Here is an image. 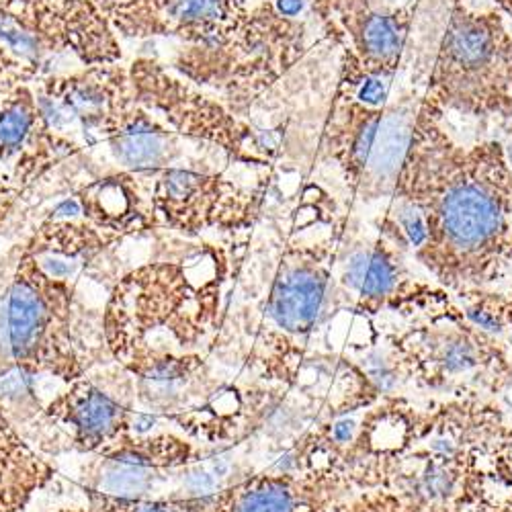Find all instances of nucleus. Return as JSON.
Here are the masks:
<instances>
[{
	"label": "nucleus",
	"instance_id": "1",
	"mask_svg": "<svg viewBox=\"0 0 512 512\" xmlns=\"http://www.w3.org/2000/svg\"><path fill=\"white\" fill-rule=\"evenodd\" d=\"M394 201L426 224L416 259L465 295L500 281L512 265V164L498 140L461 144L445 113L420 97Z\"/></svg>",
	"mask_w": 512,
	"mask_h": 512
},
{
	"label": "nucleus",
	"instance_id": "2",
	"mask_svg": "<svg viewBox=\"0 0 512 512\" xmlns=\"http://www.w3.org/2000/svg\"><path fill=\"white\" fill-rule=\"evenodd\" d=\"M177 248L117 277L101 308L109 361L138 377L164 363L213 355L236 275L234 244L175 236Z\"/></svg>",
	"mask_w": 512,
	"mask_h": 512
},
{
	"label": "nucleus",
	"instance_id": "3",
	"mask_svg": "<svg viewBox=\"0 0 512 512\" xmlns=\"http://www.w3.org/2000/svg\"><path fill=\"white\" fill-rule=\"evenodd\" d=\"M291 213L267 287L256 312L240 314L238 367L263 386L295 392L297 379L312 355V336L320 328L343 250L345 222L328 220L318 236L310 228L330 209L326 193L310 187Z\"/></svg>",
	"mask_w": 512,
	"mask_h": 512
},
{
	"label": "nucleus",
	"instance_id": "4",
	"mask_svg": "<svg viewBox=\"0 0 512 512\" xmlns=\"http://www.w3.org/2000/svg\"><path fill=\"white\" fill-rule=\"evenodd\" d=\"M308 52L306 21L283 15L273 0H256L216 37L179 44L168 66L248 119Z\"/></svg>",
	"mask_w": 512,
	"mask_h": 512
},
{
	"label": "nucleus",
	"instance_id": "5",
	"mask_svg": "<svg viewBox=\"0 0 512 512\" xmlns=\"http://www.w3.org/2000/svg\"><path fill=\"white\" fill-rule=\"evenodd\" d=\"M322 130V154L363 201L390 197L404 162L418 103H390L392 80L369 74L349 48Z\"/></svg>",
	"mask_w": 512,
	"mask_h": 512
},
{
	"label": "nucleus",
	"instance_id": "6",
	"mask_svg": "<svg viewBox=\"0 0 512 512\" xmlns=\"http://www.w3.org/2000/svg\"><path fill=\"white\" fill-rule=\"evenodd\" d=\"M78 281L39 267L19 244L5 291L9 365L23 377H54L62 386L109 363L105 347L87 340Z\"/></svg>",
	"mask_w": 512,
	"mask_h": 512
},
{
	"label": "nucleus",
	"instance_id": "7",
	"mask_svg": "<svg viewBox=\"0 0 512 512\" xmlns=\"http://www.w3.org/2000/svg\"><path fill=\"white\" fill-rule=\"evenodd\" d=\"M422 97L445 115L512 119V27L502 9L453 0Z\"/></svg>",
	"mask_w": 512,
	"mask_h": 512
},
{
	"label": "nucleus",
	"instance_id": "8",
	"mask_svg": "<svg viewBox=\"0 0 512 512\" xmlns=\"http://www.w3.org/2000/svg\"><path fill=\"white\" fill-rule=\"evenodd\" d=\"M138 175L158 234L199 240L254 230L263 218L273 170L254 183L213 164H181Z\"/></svg>",
	"mask_w": 512,
	"mask_h": 512
},
{
	"label": "nucleus",
	"instance_id": "9",
	"mask_svg": "<svg viewBox=\"0 0 512 512\" xmlns=\"http://www.w3.org/2000/svg\"><path fill=\"white\" fill-rule=\"evenodd\" d=\"M127 74L134 99L181 138L218 150L234 164L273 168L277 148L265 134L156 56L134 58Z\"/></svg>",
	"mask_w": 512,
	"mask_h": 512
},
{
	"label": "nucleus",
	"instance_id": "10",
	"mask_svg": "<svg viewBox=\"0 0 512 512\" xmlns=\"http://www.w3.org/2000/svg\"><path fill=\"white\" fill-rule=\"evenodd\" d=\"M0 41L41 74L123 62L121 37L93 0H0Z\"/></svg>",
	"mask_w": 512,
	"mask_h": 512
},
{
	"label": "nucleus",
	"instance_id": "11",
	"mask_svg": "<svg viewBox=\"0 0 512 512\" xmlns=\"http://www.w3.org/2000/svg\"><path fill=\"white\" fill-rule=\"evenodd\" d=\"M41 416L72 451L103 461L127 437L152 433L160 422V416L140 408L134 375L113 361L66 383Z\"/></svg>",
	"mask_w": 512,
	"mask_h": 512
},
{
	"label": "nucleus",
	"instance_id": "12",
	"mask_svg": "<svg viewBox=\"0 0 512 512\" xmlns=\"http://www.w3.org/2000/svg\"><path fill=\"white\" fill-rule=\"evenodd\" d=\"M451 312H443L431 326L410 328L390 340L388 349L400 373L441 392L463 390V379L480 390L496 388V379L504 381L508 371L504 353L488 332Z\"/></svg>",
	"mask_w": 512,
	"mask_h": 512
},
{
	"label": "nucleus",
	"instance_id": "13",
	"mask_svg": "<svg viewBox=\"0 0 512 512\" xmlns=\"http://www.w3.org/2000/svg\"><path fill=\"white\" fill-rule=\"evenodd\" d=\"M41 76L0 41V166L23 193L84 152L44 121L35 93Z\"/></svg>",
	"mask_w": 512,
	"mask_h": 512
},
{
	"label": "nucleus",
	"instance_id": "14",
	"mask_svg": "<svg viewBox=\"0 0 512 512\" xmlns=\"http://www.w3.org/2000/svg\"><path fill=\"white\" fill-rule=\"evenodd\" d=\"M336 469H283L244 478L228 488L177 498L179 512H336L355 496Z\"/></svg>",
	"mask_w": 512,
	"mask_h": 512
},
{
	"label": "nucleus",
	"instance_id": "15",
	"mask_svg": "<svg viewBox=\"0 0 512 512\" xmlns=\"http://www.w3.org/2000/svg\"><path fill=\"white\" fill-rule=\"evenodd\" d=\"M420 0H324L312 11L338 48H349L373 76L394 80Z\"/></svg>",
	"mask_w": 512,
	"mask_h": 512
},
{
	"label": "nucleus",
	"instance_id": "16",
	"mask_svg": "<svg viewBox=\"0 0 512 512\" xmlns=\"http://www.w3.org/2000/svg\"><path fill=\"white\" fill-rule=\"evenodd\" d=\"M103 144L117 168L156 173L168 166L185 164L187 144L193 142L175 134L132 95L109 119Z\"/></svg>",
	"mask_w": 512,
	"mask_h": 512
},
{
	"label": "nucleus",
	"instance_id": "17",
	"mask_svg": "<svg viewBox=\"0 0 512 512\" xmlns=\"http://www.w3.org/2000/svg\"><path fill=\"white\" fill-rule=\"evenodd\" d=\"M117 234L93 226L84 218L46 216L19 244L46 273L80 281L101 256L123 244Z\"/></svg>",
	"mask_w": 512,
	"mask_h": 512
},
{
	"label": "nucleus",
	"instance_id": "18",
	"mask_svg": "<svg viewBox=\"0 0 512 512\" xmlns=\"http://www.w3.org/2000/svg\"><path fill=\"white\" fill-rule=\"evenodd\" d=\"M80 218L123 240L158 234L142 179L132 170L113 168L72 191Z\"/></svg>",
	"mask_w": 512,
	"mask_h": 512
},
{
	"label": "nucleus",
	"instance_id": "19",
	"mask_svg": "<svg viewBox=\"0 0 512 512\" xmlns=\"http://www.w3.org/2000/svg\"><path fill=\"white\" fill-rule=\"evenodd\" d=\"M56 478V467L25 441L0 404V512H25L31 500Z\"/></svg>",
	"mask_w": 512,
	"mask_h": 512
},
{
	"label": "nucleus",
	"instance_id": "20",
	"mask_svg": "<svg viewBox=\"0 0 512 512\" xmlns=\"http://www.w3.org/2000/svg\"><path fill=\"white\" fill-rule=\"evenodd\" d=\"M250 0H152L144 41L175 39L179 44H199L232 25Z\"/></svg>",
	"mask_w": 512,
	"mask_h": 512
},
{
	"label": "nucleus",
	"instance_id": "21",
	"mask_svg": "<svg viewBox=\"0 0 512 512\" xmlns=\"http://www.w3.org/2000/svg\"><path fill=\"white\" fill-rule=\"evenodd\" d=\"M211 455L203 443L173 431H152L127 437L113 453L109 463L144 469V472H175L205 461Z\"/></svg>",
	"mask_w": 512,
	"mask_h": 512
},
{
	"label": "nucleus",
	"instance_id": "22",
	"mask_svg": "<svg viewBox=\"0 0 512 512\" xmlns=\"http://www.w3.org/2000/svg\"><path fill=\"white\" fill-rule=\"evenodd\" d=\"M406 250L398 240L388 234H379V238L369 246V259L363 275L359 293L355 295L353 308L365 316H377L383 308L398 295L402 279V261L400 252Z\"/></svg>",
	"mask_w": 512,
	"mask_h": 512
},
{
	"label": "nucleus",
	"instance_id": "23",
	"mask_svg": "<svg viewBox=\"0 0 512 512\" xmlns=\"http://www.w3.org/2000/svg\"><path fill=\"white\" fill-rule=\"evenodd\" d=\"M113 23L119 37L144 41V27L152 0H93Z\"/></svg>",
	"mask_w": 512,
	"mask_h": 512
},
{
	"label": "nucleus",
	"instance_id": "24",
	"mask_svg": "<svg viewBox=\"0 0 512 512\" xmlns=\"http://www.w3.org/2000/svg\"><path fill=\"white\" fill-rule=\"evenodd\" d=\"M87 506L91 512H179L177 498H132L87 488Z\"/></svg>",
	"mask_w": 512,
	"mask_h": 512
},
{
	"label": "nucleus",
	"instance_id": "25",
	"mask_svg": "<svg viewBox=\"0 0 512 512\" xmlns=\"http://www.w3.org/2000/svg\"><path fill=\"white\" fill-rule=\"evenodd\" d=\"M336 512H418L386 490H361L336 508Z\"/></svg>",
	"mask_w": 512,
	"mask_h": 512
},
{
	"label": "nucleus",
	"instance_id": "26",
	"mask_svg": "<svg viewBox=\"0 0 512 512\" xmlns=\"http://www.w3.org/2000/svg\"><path fill=\"white\" fill-rule=\"evenodd\" d=\"M25 193L19 189V185L13 181V177L7 173L5 166H0V230L7 226L11 220L13 211L19 203V199Z\"/></svg>",
	"mask_w": 512,
	"mask_h": 512
},
{
	"label": "nucleus",
	"instance_id": "27",
	"mask_svg": "<svg viewBox=\"0 0 512 512\" xmlns=\"http://www.w3.org/2000/svg\"><path fill=\"white\" fill-rule=\"evenodd\" d=\"M492 3L506 13V17L512 21V0H492Z\"/></svg>",
	"mask_w": 512,
	"mask_h": 512
},
{
	"label": "nucleus",
	"instance_id": "28",
	"mask_svg": "<svg viewBox=\"0 0 512 512\" xmlns=\"http://www.w3.org/2000/svg\"><path fill=\"white\" fill-rule=\"evenodd\" d=\"M52 512H91L89 506H82V508H58V510H52Z\"/></svg>",
	"mask_w": 512,
	"mask_h": 512
},
{
	"label": "nucleus",
	"instance_id": "29",
	"mask_svg": "<svg viewBox=\"0 0 512 512\" xmlns=\"http://www.w3.org/2000/svg\"><path fill=\"white\" fill-rule=\"evenodd\" d=\"M273 3H275V0H273ZM304 3L308 5V9H310V13H312L314 9H318V7L324 3V0H304Z\"/></svg>",
	"mask_w": 512,
	"mask_h": 512
},
{
	"label": "nucleus",
	"instance_id": "30",
	"mask_svg": "<svg viewBox=\"0 0 512 512\" xmlns=\"http://www.w3.org/2000/svg\"><path fill=\"white\" fill-rule=\"evenodd\" d=\"M504 512H512V500H510V502H508V506H506V508H504Z\"/></svg>",
	"mask_w": 512,
	"mask_h": 512
}]
</instances>
